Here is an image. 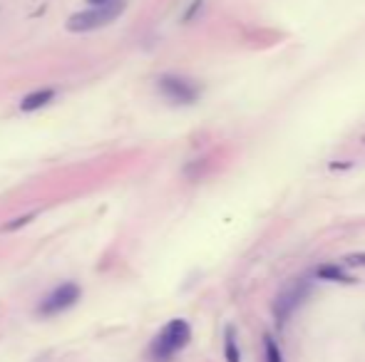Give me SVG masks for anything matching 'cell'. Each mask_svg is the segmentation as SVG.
I'll use <instances>...</instances> for the list:
<instances>
[{
	"label": "cell",
	"instance_id": "1",
	"mask_svg": "<svg viewBox=\"0 0 365 362\" xmlns=\"http://www.w3.org/2000/svg\"><path fill=\"white\" fill-rule=\"evenodd\" d=\"M189 340H192L189 323L182 320V317H174V320H169V323L162 328V333L152 340L149 352H152V357H155L157 362H166L177 355L179 350H184V347L189 345Z\"/></svg>",
	"mask_w": 365,
	"mask_h": 362
},
{
	"label": "cell",
	"instance_id": "2",
	"mask_svg": "<svg viewBox=\"0 0 365 362\" xmlns=\"http://www.w3.org/2000/svg\"><path fill=\"white\" fill-rule=\"evenodd\" d=\"M125 0H107L102 6H92L90 10L75 13L68 20V30L70 33H90V30L104 28L125 13Z\"/></svg>",
	"mask_w": 365,
	"mask_h": 362
},
{
	"label": "cell",
	"instance_id": "3",
	"mask_svg": "<svg viewBox=\"0 0 365 362\" xmlns=\"http://www.w3.org/2000/svg\"><path fill=\"white\" fill-rule=\"evenodd\" d=\"M311 295V281L309 278H296L291 283H286L284 288L279 290L274 300V317H276V325L284 328L291 315L298 310V308L306 303V298Z\"/></svg>",
	"mask_w": 365,
	"mask_h": 362
},
{
	"label": "cell",
	"instance_id": "4",
	"mask_svg": "<svg viewBox=\"0 0 365 362\" xmlns=\"http://www.w3.org/2000/svg\"><path fill=\"white\" fill-rule=\"evenodd\" d=\"M160 92L174 104H194L201 95L196 82H192L187 77H179V74H164V77H160Z\"/></svg>",
	"mask_w": 365,
	"mask_h": 362
},
{
	"label": "cell",
	"instance_id": "5",
	"mask_svg": "<svg viewBox=\"0 0 365 362\" xmlns=\"http://www.w3.org/2000/svg\"><path fill=\"white\" fill-rule=\"evenodd\" d=\"M82 290L77 283H63L57 285L55 290H52L50 295H45L42 298V303L38 306V315L42 317H52V315H60L63 310H68V308H72L77 300H80Z\"/></svg>",
	"mask_w": 365,
	"mask_h": 362
},
{
	"label": "cell",
	"instance_id": "6",
	"mask_svg": "<svg viewBox=\"0 0 365 362\" xmlns=\"http://www.w3.org/2000/svg\"><path fill=\"white\" fill-rule=\"evenodd\" d=\"M316 278L318 281H333V283H355V278L348 276V273L343 271V266L338 263H320L316 268Z\"/></svg>",
	"mask_w": 365,
	"mask_h": 362
},
{
	"label": "cell",
	"instance_id": "7",
	"mask_svg": "<svg viewBox=\"0 0 365 362\" xmlns=\"http://www.w3.org/2000/svg\"><path fill=\"white\" fill-rule=\"evenodd\" d=\"M52 100H55V90H35L20 100V109H23V112H35V109L50 104Z\"/></svg>",
	"mask_w": 365,
	"mask_h": 362
},
{
	"label": "cell",
	"instance_id": "8",
	"mask_svg": "<svg viewBox=\"0 0 365 362\" xmlns=\"http://www.w3.org/2000/svg\"><path fill=\"white\" fill-rule=\"evenodd\" d=\"M224 357H226V362H241V350L234 325H226V330H224Z\"/></svg>",
	"mask_w": 365,
	"mask_h": 362
},
{
	"label": "cell",
	"instance_id": "9",
	"mask_svg": "<svg viewBox=\"0 0 365 362\" xmlns=\"http://www.w3.org/2000/svg\"><path fill=\"white\" fill-rule=\"evenodd\" d=\"M263 357H266V362H284L281 347H279V343H276V338L271 333L263 335Z\"/></svg>",
	"mask_w": 365,
	"mask_h": 362
},
{
	"label": "cell",
	"instance_id": "10",
	"mask_svg": "<svg viewBox=\"0 0 365 362\" xmlns=\"http://www.w3.org/2000/svg\"><path fill=\"white\" fill-rule=\"evenodd\" d=\"M35 219V214H28V216H20V219H15L13 223H8V226H3V231H15V228L25 226V223H30V221Z\"/></svg>",
	"mask_w": 365,
	"mask_h": 362
},
{
	"label": "cell",
	"instance_id": "11",
	"mask_svg": "<svg viewBox=\"0 0 365 362\" xmlns=\"http://www.w3.org/2000/svg\"><path fill=\"white\" fill-rule=\"evenodd\" d=\"M201 8H204V0H194V3L189 6V10L184 13V23H189V20H194V17H196V13H199Z\"/></svg>",
	"mask_w": 365,
	"mask_h": 362
},
{
	"label": "cell",
	"instance_id": "12",
	"mask_svg": "<svg viewBox=\"0 0 365 362\" xmlns=\"http://www.w3.org/2000/svg\"><path fill=\"white\" fill-rule=\"evenodd\" d=\"M345 266H365V253H353L345 258Z\"/></svg>",
	"mask_w": 365,
	"mask_h": 362
},
{
	"label": "cell",
	"instance_id": "13",
	"mask_svg": "<svg viewBox=\"0 0 365 362\" xmlns=\"http://www.w3.org/2000/svg\"><path fill=\"white\" fill-rule=\"evenodd\" d=\"M87 3H92V6H102V3H107V0H87Z\"/></svg>",
	"mask_w": 365,
	"mask_h": 362
}]
</instances>
